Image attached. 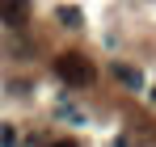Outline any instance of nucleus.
<instances>
[{
	"instance_id": "obj_5",
	"label": "nucleus",
	"mask_w": 156,
	"mask_h": 147,
	"mask_svg": "<svg viewBox=\"0 0 156 147\" xmlns=\"http://www.w3.org/2000/svg\"><path fill=\"white\" fill-rule=\"evenodd\" d=\"M59 17H63V25H80V17H76V9H72V4H63V9H59Z\"/></svg>"
},
{
	"instance_id": "obj_4",
	"label": "nucleus",
	"mask_w": 156,
	"mask_h": 147,
	"mask_svg": "<svg viewBox=\"0 0 156 147\" xmlns=\"http://www.w3.org/2000/svg\"><path fill=\"white\" fill-rule=\"evenodd\" d=\"M13 143H17V130L4 122V126H0V147H13Z\"/></svg>"
},
{
	"instance_id": "obj_2",
	"label": "nucleus",
	"mask_w": 156,
	"mask_h": 147,
	"mask_svg": "<svg viewBox=\"0 0 156 147\" xmlns=\"http://www.w3.org/2000/svg\"><path fill=\"white\" fill-rule=\"evenodd\" d=\"M0 21L13 25V29H21L30 21V0H0Z\"/></svg>"
},
{
	"instance_id": "obj_1",
	"label": "nucleus",
	"mask_w": 156,
	"mask_h": 147,
	"mask_svg": "<svg viewBox=\"0 0 156 147\" xmlns=\"http://www.w3.org/2000/svg\"><path fill=\"white\" fill-rule=\"evenodd\" d=\"M55 76H59L63 84H72V88H89V84L97 80V67H93L84 55H76V50H63V55L55 59Z\"/></svg>"
},
{
	"instance_id": "obj_6",
	"label": "nucleus",
	"mask_w": 156,
	"mask_h": 147,
	"mask_svg": "<svg viewBox=\"0 0 156 147\" xmlns=\"http://www.w3.org/2000/svg\"><path fill=\"white\" fill-rule=\"evenodd\" d=\"M51 147H76V143H72V139H59V143H51Z\"/></svg>"
},
{
	"instance_id": "obj_3",
	"label": "nucleus",
	"mask_w": 156,
	"mask_h": 147,
	"mask_svg": "<svg viewBox=\"0 0 156 147\" xmlns=\"http://www.w3.org/2000/svg\"><path fill=\"white\" fill-rule=\"evenodd\" d=\"M114 76H118L127 88H139V72H135V67H127V63H114Z\"/></svg>"
}]
</instances>
